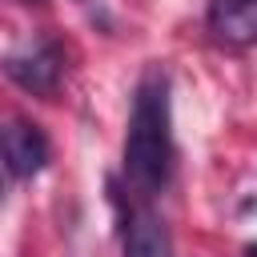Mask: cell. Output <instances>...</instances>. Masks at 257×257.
I'll list each match as a JSON object with an SVG mask.
<instances>
[{"label":"cell","instance_id":"obj_1","mask_svg":"<svg viewBox=\"0 0 257 257\" xmlns=\"http://www.w3.org/2000/svg\"><path fill=\"white\" fill-rule=\"evenodd\" d=\"M124 177L141 193H161L173 177V108L165 68H149L133 92L124 137Z\"/></svg>","mask_w":257,"mask_h":257},{"label":"cell","instance_id":"obj_2","mask_svg":"<svg viewBox=\"0 0 257 257\" xmlns=\"http://www.w3.org/2000/svg\"><path fill=\"white\" fill-rule=\"evenodd\" d=\"M4 72H8V80H16L24 92L48 96V92H56V84H60V76H64V52H60L56 40H36V44L12 52V56L4 60Z\"/></svg>","mask_w":257,"mask_h":257},{"label":"cell","instance_id":"obj_3","mask_svg":"<svg viewBox=\"0 0 257 257\" xmlns=\"http://www.w3.org/2000/svg\"><path fill=\"white\" fill-rule=\"evenodd\" d=\"M0 161L12 177H36L48 165V137L24 116L0 120Z\"/></svg>","mask_w":257,"mask_h":257},{"label":"cell","instance_id":"obj_4","mask_svg":"<svg viewBox=\"0 0 257 257\" xmlns=\"http://www.w3.org/2000/svg\"><path fill=\"white\" fill-rule=\"evenodd\" d=\"M205 24L221 44H257V0H209Z\"/></svg>","mask_w":257,"mask_h":257},{"label":"cell","instance_id":"obj_5","mask_svg":"<svg viewBox=\"0 0 257 257\" xmlns=\"http://www.w3.org/2000/svg\"><path fill=\"white\" fill-rule=\"evenodd\" d=\"M124 257H173L169 225L153 209H128V221H124Z\"/></svg>","mask_w":257,"mask_h":257},{"label":"cell","instance_id":"obj_6","mask_svg":"<svg viewBox=\"0 0 257 257\" xmlns=\"http://www.w3.org/2000/svg\"><path fill=\"white\" fill-rule=\"evenodd\" d=\"M245 257H257V245H249V249H245Z\"/></svg>","mask_w":257,"mask_h":257}]
</instances>
